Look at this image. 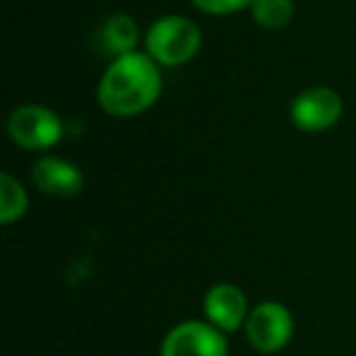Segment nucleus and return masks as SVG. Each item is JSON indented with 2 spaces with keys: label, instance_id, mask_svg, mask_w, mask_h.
<instances>
[{
  "label": "nucleus",
  "instance_id": "nucleus-1",
  "mask_svg": "<svg viewBox=\"0 0 356 356\" xmlns=\"http://www.w3.org/2000/svg\"><path fill=\"white\" fill-rule=\"evenodd\" d=\"M161 95V74L149 54L118 56L103 74L98 103L113 118H134L149 110Z\"/></svg>",
  "mask_w": 356,
  "mask_h": 356
},
{
  "label": "nucleus",
  "instance_id": "nucleus-2",
  "mask_svg": "<svg viewBox=\"0 0 356 356\" xmlns=\"http://www.w3.org/2000/svg\"><path fill=\"white\" fill-rule=\"evenodd\" d=\"M200 27L181 15H163L149 27L147 51L161 66H184L200 51Z\"/></svg>",
  "mask_w": 356,
  "mask_h": 356
},
{
  "label": "nucleus",
  "instance_id": "nucleus-3",
  "mask_svg": "<svg viewBox=\"0 0 356 356\" xmlns=\"http://www.w3.org/2000/svg\"><path fill=\"white\" fill-rule=\"evenodd\" d=\"M8 134L22 149H51L64 137V124L54 110L44 105H22L8 118Z\"/></svg>",
  "mask_w": 356,
  "mask_h": 356
},
{
  "label": "nucleus",
  "instance_id": "nucleus-4",
  "mask_svg": "<svg viewBox=\"0 0 356 356\" xmlns=\"http://www.w3.org/2000/svg\"><path fill=\"white\" fill-rule=\"evenodd\" d=\"M247 339L261 354H276L283 346L291 341L293 330H296V322L293 315L283 302L266 300L259 302L247 317Z\"/></svg>",
  "mask_w": 356,
  "mask_h": 356
},
{
  "label": "nucleus",
  "instance_id": "nucleus-5",
  "mask_svg": "<svg viewBox=\"0 0 356 356\" xmlns=\"http://www.w3.org/2000/svg\"><path fill=\"white\" fill-rule=\"evenodd\" d=\"M225 332L210 322L186 320L171 327L161 341V356H227Z\"/></svg>",
  "mask_w": 356,
  "mask_h": 356
},
{
  "label": "nucleus",
  "instance_id": "nucleus-6",
  "mask_svg": "<svg viewBox=\"0 0 356 356\" xmlns=\"http://www.w3.org/2000/svg\"><path fill=\"white\" fill-rule=\"evenodd\" d=\"M341 118V98L332 88H307L293 100L291 120L302 132H325Z\"/></svg>",
  "mask_w": 356,
  "mask_h": 356
},
{
  "label": "nucleus",
  "instance_id": "nucleus-7",
  "mask_svg": "<svg viewBox=\"0 0 356 356\" xmlns=\"http://www.w3.org/2000/svg\"><path fill=\"white\" fill-rule=\"evenodd\" d=\"M205 317L213 327L220 332H234L242 325H247L249 317V302L242 288L232 286V283H218L208 291L203 300Z\"/></svg>",
  "mask_w": 356,
  "mask_h": 356
},
{
  "label": "nucleus",
  "instance_id": "nucleus-8",
  "mask_svg": "<svg viewBox=\"0 0 356 356\" xmlns=\"http://www.w3.org/2000/svg\"><path fill=\"white\" fill-rule=\"evenodd\" d=\"M32 184L51 198H74L83 188V173L59 156H42L32 166Z\"/></svg>",
  "mask_w": 356,
  "mask_h": 356
},
{
  "label": "nucleus",
  "instance_id": "nucleus-9",
  "mask_svg": "<svg viewBox=\"0 0 356 356\" xmlns=\"http://www.w3.org/2000/svg\"><path fill=\"white\" fill-rule=\"evenodd\" d=\"M103 42L113 54H132L139 42V25L129 15L118 13V15L108 17V22L103 25Z\"/></svg>",
  "mask_w": 356,
  "mask_h": 356
},
{
  "label": "nucleus",
  "instance_id": "nucleus-10",
  "mask_svg": "<svg viewBox=\"0 0 356 356\" xmlns=\"http://www.w3.org/2000/svg\"><path fill=\"white\" fill-rule=\"evenodd\" d=\"M27 193L10 173H0V222L10 225L27 213Z\"/></svg>",
  "mask_w": 356,
  "mask_h": 356
},
{
  "label": "nucleus",
  "instance_id": "nucleus-11",
  "mask_svg": "<svg viewBox=\"0 0 356 356\" xmlns=\"http://www.w3.org/2000/svg\"><path fill=\"white\" fill-rule=\"evenodd\" d=\"M296 15V3L293 0H254L252 17L266 30H281Z\"/></svg>",
  "mask_w": 356,
  "mask_h": 356
},
{
  "label": "nucleus",
  "instance_id": "nucleus-12",
  "mask_svg": "<svg viewBox=\"0 0 356 356\" xmlns=\"http://www.w3.org/2000/svg\"><path fill=\"white\" fill-rule=\"evenodd\" d=\"M191 3L208 15H229V13L252 8L254 0H191Z\"/></svg>",
  "mask_w": 356,
  "mask_h": 356
}]
</instances>
